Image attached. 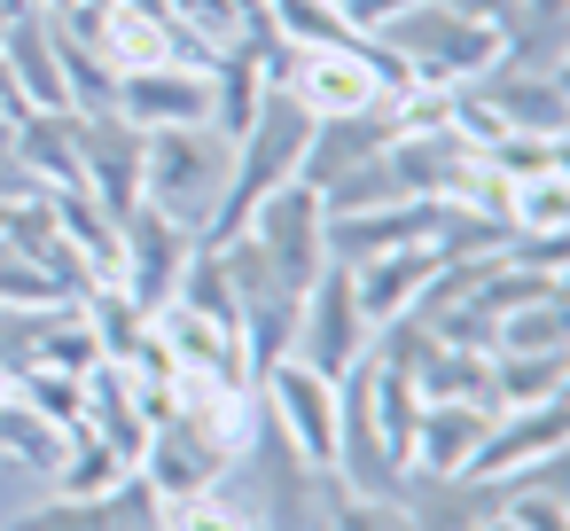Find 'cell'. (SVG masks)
<instances>
[{
    "label": "cell",
    "mask_w": 570,
    "mask_h": 531,
    "mask_svg": "<svg viewBox=\"0 0 570 531\" xmlns=\"http://www.w3.org/2000/svg\"><path fill=\"white\" fill-rule=\"evenodd\" d=\"M562 422H570V406H562V399L492 414V430H484V445H476L469 476H508V469H523V461H547V453H562Z\"/></svg>",
    "instance_id": "obj_16"
},
{
    "label": "cell",
    "mask_w": 570,
    "mask_h": 531,
    "mask_svg": "<svg viewBox=\"0 0 570 531\" xmlns=\"http://www.w3.org/2000/svg\"><path fill=\"white\" fill-rule=\"evenodd\" d=\"M9 157L40 188H79V110H24L9 126Z\"/></svg>",
    "instance_id": "obj_18"
},
{
    "label": "cell",
    "mask_w": 570,
    "mask_h": 531,
    "mask_svg": "<svg viewBox=\"0 0 570 531\" xmlns=\"http://www.w3.org/2000/svg\"><path fill=\"white\" fill-rule=\"evenodd\" d=\"M79 289L63 274H48L40 258H24L17 243H0V305H71Z\"/></svg>",
    "instance_id": "obj_28"
},
{
    "label": "cell",
    "mask_w": 570,
    "mask_h": 531,
    "mask_svg": "<svg viewBox=\"0 0 570 531\" xmlns=\"http://www.w3.org/2000/svg\"><path fill=\"white\" fill-rule=\"evenodd\" d=\"M56 484H48V469H32V461H9L0 453V531H17L40 500H48Z\"/></svg>",
    "instance_id": "obj_31"
},
{
    "label": "cell",
    "mask_w": 570,
    "mask_h": 531,
    "mask_svg": "<svg viewBox=\"0 0 570 531\" xmlns=\"http://www.w3.org/2000/svg\"><path fill=\"white\" fill-rule=\"evenodd\" d=\"M321 227H328V212H321V196L305 188V180H282L274 196H258L250 204V219H243V243L258 250V266L289 289V297H305L313 282H321V266H328V243H321ZM235 243V235H227Z\"/></svg>",
    "instance_id": "obj_4"
},
{
    "label": "cell",
    "mask_w": 570,
    "mask_h": 531,
    "mask_svg": "<svg viewBox=\"0 0 570 531\" xmlns=\"http://www.w3.org/2000/svg\"><path fill=\"white\" fill-rule=\"evenodd\" d=\"M157 531H250V515L227 492H188V500H165Z\"/></svg>",
    "instance_id": "obj_30"
},
{
    "label": "cell",
    "mask_w": 570,
    "mask_h": 531,
    "mask_svg": "<svg viewBox=\"0 0 570 531\" xmlns=\"http://www.w3.org/2000/svg\"><path fill=\"white\" fill-rule=\"evenodd\" d=\"M17 383H24V406H32L40 422H56V430H79V422H87V375H63V367H24Z\"/></svg>",
    "instance_id": "obj_27"
},
{
    "label": "cell",
    "mask_w": 570,
    "mask_h": 531,
    "mask_svg": "<svg viewBox=\"0 0 570 531\" xmlns=\"http://www.w3.org/2000/svg\"><path fill=\"white\" fill-rule=\"evenodd\" d=\"M110 110H126L141 134H157V126H212L204 63H149V71H126V79L110 87Z\"/></svg>",
    "instance_id": "obj_10"
},
{
    "label": "cell",
    "mask_w": 570,
    "mask_h": 531,
    "mask_svg": "<svg viewBox=\"0 0 570 531\" xmlns=\"http://www.w3.org/2000/svg\"><path fill=\"white\" fill-rule=\"evenodd\" d=\"M484 165L508 173V180H523V173H562V134H500V141L484 149Z\"/></svg>",
    "instance_id": "obj_29"
},
{
    "label": "cell",
    "mask_w": 570,
    "mask_h": 531,
    "mask_svg": "<svg viewBox=\"0 0 570 531\" xmlns=\"http://www.w3.org/2000/svg\"><path fill=\"white\" fill-rule=\"evenodd\" d=\"M476 531H515V523H508V515H492V523H476Z\"/></svg>",
    "instance_id": "obj_36"
},
{
    "label": "cell",
    "mask_w": 570,
    "mask_h": 531,
    "mask_svg": "<svg viewBox=\"0 0 570 531\" xmlns=\"http://www.w3.org/2000/svg\"><path fill=\"white\" fill-rule=\"evenodd\" d=\"M500 219H508L515 235H562V219H570V180H562V173H523V180H508Z\"/></svg>",
    "instance_id": "obj_24"
},
{
    "label": "cell",
    "mask_w": 570,
    "mask_h": 531,
    "mask_svg": "<svg viewBox=\"0 0 570 531\" xmlns=\"http://www.w3.org/2000/svg\"><path fill=\"white\" fill-rule=\"evenodd\" d=\"M492 352H570L562 297H531V305L500 313V336H492Z\"/></svg>",
    "instance_id": "obj_26"
},
{
    "label": "cell",
    "mask_w": 570,
    "mask_h": 531,
    "mask_svg": "<svg viewBox=\"0 0 570 531\" xmlns=\"http://www.w3.org/2000/svg\"><path fill=\"white\" fill-rule=\"evenodd\" d=\"M17 9H24V0H0V40H9V24H17Z\"/></svg>",
    "instance_id": "obj_35"
},
{
    "label": "cell",
    "mask_w": 570,
    "mask_h": 531,
    "mask_svg": "<svg viewBox=\"0 0 570 531\" xmlns=\"http://www.w3.org/2000/svg\"><path fill=\"white\" fill-rule=\"evenodd\" d=\"M141 157H149V134H141L126 110H110V102L79 110V188H87L110 219H126V212L141 204Z\"/></svg>",
    "instance_id": "obj_6"
},
{
    "label": "cell",
    "mask_w": 570,
    "mask_h": 531,
    "mask_svg": "<svg viewBox=\"0 0 570 531\" xmlns=\"http://www.w3.org/2000/svg\"><path fill=\"white\" fill-rule=\"evenodd\" d=\"M235 180V141L219 126H157L149 157H141V204L165 212L173 227H188L196 243L212 235L219 204Z\"/></svg>",
    "instance_id": "obj_1"
},
{
    "label": "cell",
    "mask_w": 570,
    "mask_h": 531,
    "mask_svg": "<svg viewBox=\"0 0 570 531\" xmlns=\"http://www.w3.org/2000/svg\"><path fill=\"white\" fill-rule=\"evenodd\" d=\"M32 196H48V188H40V180L9 157V141H0V204H32Z\"/></svg>",
    "instance_id": "obj_34"
},
{
    "label": "cell",
    "mask_w": 570,
    "mask_h": 531,
    "mask_svg": "<svg viewBox=\"0 0 570 531\" xmlns=\"http://www.w3.org/2000/svg\"><path fill=\"white\" fill-rule=\"evenodd\" d=\"M367 344H375V321L360 313L352 274H344V266H321V282L297 297V344H289V360H305L313 375L344 383V375L367 360Z\"/></svg>",
    "instance_id": "obj_5"
},
{
    "label": "cell",
    "mask_w": 570,
    "mask_h": 531,
    "mask_svg": "<svg viewBox=\"0 0 570 531\" xmlns=\"http://www.w3.org/2000/svg\"><path fill=\"white\" fill-rule=\"evenodd\" d=\"M0 235H9V204H0Z\"/></svg>",
    "instance_id": "obj_37"
},
{
    "label": "cell",
    "mask_w": 570,
    "mask_h": 531,
    "mask_svg": "<svg viewBox=\"0 0 570 531\" xmlns=\"http://www.w3.org/2000/svg\"><path fill=\"white\" fill-rule=\"evenodd\" d=\"M157 515H165L157 484H149L141 469H126L118 484H102V492H87V500L48 492L17 531H157Z\"/></svg>",
    "instance_id": "obj_9"
},
{
    "label": "cell",
    "mask_w": 570,
    "mask_h": 531,
    "mask_svg": "<svg viewBox=\"0 0 570 531\" xmlns=\"http://www.w3.org/2000/svg\"><path fill=\"white\" fill-rule=\"evenodd\" d=\"M258 391H266L274 422L289 430V445H297L305 461H328V445H336V383L313 375L305 360H282V367L258 375Z\"/></svg>",
    "instance_id": "obj_12"
},
{
    "label": "cell",
    "mask_w": 570,
    "mask_h": 531,
    "mask_svg": "<svg viewBox=\"0 0 570 531\" xmlns=\"http://www.w3.org/2000/svg\"><path fill=\"white\" fill-rule=\"evenodd\" d=\"M375 40L414 71V87H469L500 56V32L476 24V17H461L453 0H414V9H399V17L375 24Z\"/></svg>",
    "instance_id": "obj_2"
},
{
    "label": "cell",
    "mask_w": 570,
    "mask_h": 531,
    "mask_svg": "<svg viewBox=\"0 0 570 531\" xmlns=\"http://www.w3.org/2000/svg\"><path fill=\"white\" fill-rule=\"evenodd\" d=\"M570 383V352H492V414L547 406Z\"/></svg>",
    "instance_id": "obj_22"
},
{
    "label": "cell",
    "mask_w": 570,
    "mask_h": 531,
    "mask_svg": "<svg viewBox=\"0 0 570 531\" xmlns=\"http://www.w3.org/2000/svg\"><path fill=\"white\" fill-rule=\"evenodd\" d=\"M227 445L219 437H204V430H188V422H173V414H157L149 422V445H141V476L157 484V500H188V492H219V476H227Z\"/></svg>",
    "instance_id": "obj_11"
},
{
    "label": "cell",
    "mask_w": 570,
    "mask_h": 531,
    "mask_svg": "<svg viewBox=\"0 0 570 531\" xmlns=\"http://www.w3.org/2000/svg\"><path fill=\"white\" fill-rule=\"evenodd\" d=\"M344 274H352V297H360V313H367V321H391V313H406V305L422 297V282L438 274V250H430V243H414V250L360 258V266H344Z\"/></svg>",
    "instance_id": "obj_19"
},
{
    "label": "cell",
    "mask_w": 570,
    "mask_h": 531,
    "mask_svg": "<svg viewBox=\"0 0 570 531\" xmlns=\"http://www.w3.org/2000/svg\"><path fill=\"white\" fill-rule=\"evenodd\" d=\"M48 212H56V227H63L79 274H87V282H118V219H110L87 188H48Z\"/></svg>",
    "instance_id": "obj_20"
},
{
    "label": "cell",
    "mask_w": 570,
    "mask_h": 531,
    "mask_svg": "<svg viewBox=\"0 0 570 531\" xmlns=\"http://www.w3.org/2000/svg\"><path fill=\"white\" fill-rule=\"evenodd\" d=\"M328 531H406V515H399V500L344 492V500H336V515H328Z\"/></svg>",
    "instance_id": "obj_32"
},
{
    "label": "cell",
    "mask_w": 570,
    "mask_h": 531,
    "mask_svg": "<svg viewBox=\"0 0 570 531\" xmlns=\"http://www.w3.org/2000/svg\"><path fill=\"white\" fill-rule=\"evenodd\" d=\"M188 258H196V235H188V227H173L165 212L134 204V212L118 219V289H126L141 313H157V305L180 289Z\"/></svg>",
    "instance_id": "obj_7"
},
{
    "label": "cell",
    "mask_w": 570,
    "mask_h": 531,
    "mask_svg": "<svg viewBox=\"0 0 570 531\" xmlns=\"http://www.w3.org/2000/svg\"><path fill=\"white\" fill-rule=\"evenodd\" d=\"M266 32L289 40V48H344V40H360L336 0H266Z\"/></svg>",
    "instance_id": "obj_25"
},
{
    "label": "cell",
    "mask_w": 570,
    "mask_h": 531,
    "mask_svg": "<svg viewBox=\"0 0 570 531\" xmlns=\"http://www.w3.org/2000/svg\"><path fill=\"white\" fill-rule=\"evenodd\" d=\"M508 258H515V266H531V274H562V235H515V243H508Z\"/></svg>",
    "instance_id": "obj_33"
},
{
    "label": "cell",
    "mask_w": 570,
    "mask_h": 531,
    "mask_svg": "<svg viewBox=\"0 0 570 531\" xmlns=\"http://www.w3.org/2000/svg\"><path fill=\"white\" fill-rule=\"evenodd\" d=\"M235 344H243V375H250V383H258L266 367H282L289 344H297V297L274 289V282L235 289Z\"/></svg>",
    "instance_id": "obj_17"
},
{
    "label": "cell",
    "mask_w": 570,
    "mask_h": 531,
    "mask_svg": "<svg viewBox=\"0 0 570 531\" xmlns=\"http://www.w3.org/2000/svg\"><path fill=\"white\" fill-rule=\"evenodd\" d=\"M430 219H438V204H375V212H328L321 243H328V266H360V258H383V250H414V243H430Z\"/></svg>",
    "instance_id": "obj_14"
},
{
    "label": "cell",
    "mask_w": 570,
    "mask_h": 531,
    "mask_svg": "<svg viewBox=\"0 0 570 531\" xmlns=\"http://www.w3.org/2000/svg\"><path fill=\"white\" fill-rule=\"evenodd\" d=\"M484 430H492V406L422 399V414H414V437H406V469H430V476H469V461H476Z\"/></svg>",
    "instance_id": "obj_15"
},
{
    "label": "cell",
    "mask_w": 570,
    "mask_h": 531,
    "mask_svg": "<svg viewBox=\"0 0 570 531\" xmlns=\"http://www.w3.org/2000/svg\"><path fill=\"white\" fill-rule=\"evenodd\" d=\"M258 71H266V87L289 95L305 118H336V110L383 102V79H375V63H367L360 40H344V48H289V40H266V48H258Z\"/></svg>",
    "instance_id": "obj_3"
},
{
    "label": "cell",
    "mask_w": 570,
    "mask_h": 531,
    "mask_svg": "<svg viewBox=\"0 0 570 531\" xmlns=\"http://www.w3.org/2000/svg\"><path fill=\"white\" fill-rule=\"evenodd\" d=\"M79 313H87V328H95V344H102L110 367L141 360V344H149V313H141L118 282H87V289H79Z\"/></svg>",
    "instance_id": "obj_21"
},
{
    "label": "cell",
    "mask_w": 570,
    "mask_h": 531,
    "mask_svg": "<svg viewBox=\"0 0 570 531\" xmlns=\"http://www.w3.org/2000/svg\"><path fill=\"white\" fill-rule=\"evenodd\" d=\"M399 134V102L383 95V102H367V110H336V118H313V134H305V157H297V180L321 196V188H336L344 173H360L367 157H383V141Z\"/></svg>",
    "instance_id": "obj_8"
},
{
    "label": "cell",
    "mask_w": 570,
    "mask_h": 531,
    "mask_svg": "<svg viewBox=\"0 0 570 531\" xmlns=\"http://www.w3.org/2000/svg\"><path fill=\"white\" fill-rule=\"evenodd\" d=\"M414 391H422V399H453V406H492V352H453V344H438V352L414 367Z\"/></svg>",
    "instance_id": "obj_23"
},
{
    "label": "cell",
    "mask_w": 570,
    "mask_h": 531,
    "mask_svg": "<svg viewBox=\"0 0 570 531\" xmlns=\"http://www.w3.org/2000/svg\"><path fill=\"white\" fill-rule=\"evenodd\" d=\"M469 95L500 118V134H562V71H515L492 56V71H476Z\"/></svg>",
    "instance_id": "obj_13"
}]
</instances>
